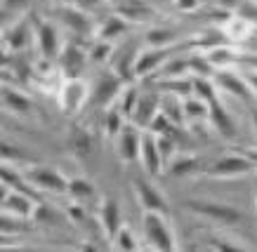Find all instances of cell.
I'll return each instance as SVG.
<instances>
[{
    "instance_id": "obj_21",
    "label": "cell",
    "mask_w": 257,
    "mask_h": 252,
    "mask_svg": "<svg viewBox=\"0 0 257 252\" xmlns=\"http://www.w3.org/2000/svg\"><path fill=\"white\" fill-rule=\"evenodd\" d=\"M127 26H130V22L127 19H123V17H109L104 24L99 26V40H116L118 36H123L125 31H127Z\"/></svg>"
},
{
    "instance_id": "obj_20",
    "label": "cell",
    "mask_w": 257,
    "mask_h": 252,
    "mask_svg": "<svg viewBox=\"0 0 257 252\" xmlns=\"http://www.w3.org/2000/svg\"><path fill=\"white\" fill-rule=\"evenodd\" d=\"M201 170V160L196 156H179V158H172L170 165H168V172L172 177H189Z\"/></svg>"
},
{
    "instance_id": "obj_16",
    "label": "cell",
    "mask_w": 257,
    "mask_h": 252,
    "mask_svg": "<svg viewBox=\"0 0 257 252\" xmlns=\"http://www.w3.org/2000/svg\"><path fill=\"white\" fill-rule=\"evenodd\" d=\"M217 87H222V90H226V92H231L234 97H241V99H250V87L245 80H241L238 76H234V73L224 71V69H219L217 73H215V80H212Z\"/></svg>"
},
{
    "instance_id": "obj_1",
    "label": "cell",
    "mask_w": 257,
    "mask_h": 252,
    "mask_svg": "<svg viewBox=\"0 0 257 252\" xmlns=\"http://www.w3.org/2000/svg\"><path fill=\"white\" fill-rule=\"evenodd\" d=\"M142 228H144V238H147V243L151 247H156V250H175L177 247L175 231H172L165 212L144 210V214H142Z\"/></svg>"
},
{
    "instance_id": "obj_25",
    "label": "cell",
    "mask_w": 257,
    "mask_h": 252,
    "mask_svg": "<svg viewBox=\"0 0 257 252\" xmlns=\"http://www.w3.org/2000/svg\"><path fill=\"white\" fill-rule=\"evenodd\" d=\"M191 90L196 92V97H201L203 102H217V92H215V85H212V80H208L205 76H194L191 78Z\"/></svg>"
},
{
    "instance_id": "obj_26",
    "label": "cell",
    "mask_w": 257,
    "mask_h": 252,
    "mask_svg": "<svg viewBox=\"0 0 257 252\" xmlns=\"http://www.w3.org/2000/svg\"><path fill=\"white\" fill-rule=\"evenodd\" d=\"M205 59H208V64H210V66L224 69L226 64L234 62L236 55L229 48H226V45H217V48H212V50H208V52H205Z\"/></svg>"
},
{
    "instance_id": "obj_5",
    "label": "cell",
    "mask_w": 257,
    "mask_h": 252,
    "mask_svg": "<svg viewBox=\"0 0 257 252\" xmlns=\"http://www.w3.org/2000/svg\"><path fill=\"white\" fill-rule=\"evenodd\" d=\"M170 55H172L170 45H161V48L154 45V48H149V50H144V52H140V55H135L133 76L135 78H144L149 73H154L156 69H161V66L168 64Z\"/></svg>"
},
{
    "instance_id": "obj_35",
    "label": "cell",
    "mask_w": 257,
    "mask_h": 252,
    "mask_svg": "<svg viewBox=\"0 0 257 252\" xmlns=\"http://www.w3.org/2000/svg\"><path fill=\"white\" fill-rule=\"evenodd\" d=\"M66 214H69L73 221H85V207L80 203H71L69 207H66Z\"/></svg>"
},
{
    "instance_id": "obj_19",
    "label": "cell",
    "mask_w": 257,
    "mask_h": 252,
    "mask_svg": "<svg viewBox=\"0 0 257 252\" xmlns=\"http://www.w3.org/2000/svg\"><path fill=\"white\" fill-rule=\"evenodd\" d=\"M31 38H33L31 26L26 24V22H22V24H17L15 29H10L3 43H5V48H10V50H24Z\"/></svg>"
},
{
    "instance_id": "obj_23",
    "label": "cell",
    "mask_w": 257,
    "mask_h": 252,
    "mask_svg": "<svg viewBox=\"0 0 257 252\" xmlns=\"http://www.w3.org/2000/svg\"><path fill=\"white\" fill-rule=\"evenodd\" d=\"M69 144H71V149H73V153L80 158H87L90 151H92V137H90L85 130H80V127H76V130L71 132Z\"/></svg>"
},
{
    "instance_id": "obj_33",
    "label": "cell",
    "mask_w": 257,
    "mask_h": 252,
    "mask_svg": "<svg viewBox=\"0 0 257 252\" xmlns=\"http://www.w3.org/2000/svg\"><path fill=\"white\" fill-rule=\"evenodd\" d=\"M226 36H229V40H241L243 36H248V22L245 19L231 22V26H226Z\"/></svg>"
},
{
    "instance_id": "obj_10",
    "label": "cell",
    "mask_w": 257,
    "mask_h": 252,
    "mask_svg": "<svg viewBox=\"0 0 257 252\" xmlns=\"http://www.w3.org/2000/svg\"><path fill=\"white\" fill-rule=\"evenodd\" d=\"M140 160L147 174H158L163 170V156L158 151L156 144V134H142V144H140Z\"/></svg>"
},
{
    "instance_id": "obj_30",
    "label": "cell",
    "mask_w": 257,
    "mask_h": 252,
    "mask_svg": "<svg viewBox=\"0 0 257 252\" xmlns=\"http://www.w3.org/2000/svg\"><path fill=\"white\" fill-rule=\"evenodd\" d=\"M111 245H116L120 250H137V238L133 236V231L127 226H120L116 231V236L111 240Z\"/></svg>"
},
{
    "instance_id": "obj_32",
    "label": "cell",
    "mask_w": 257,
    "mask_h": 252,
    "mask_svg": "<svg viewBox=\"0 0 257 252\" xmlns=\"http://www.w3.org/2000/svg\"><path fill=\"white\" fill-rule=\"evenodd\" d=\"M147 40L151 43V45H156V48H161V45H170V43H172V31H165V29H154V31L147 36Z\"/></svg>"
},
{
    "instance_id": "obj_18",
    "label": "cell",
    "mask_w": 257,
    "mask_h": 252,
    "mask_svg": "<svg viewBox=\"0 0 257 252\" xmlns=\"http://www.w3.org/2000/svg\"><path fill=\"white\" fill-rule=\"evenodd\" d=\"M154 113H156V97H137V104H135L130 118H133L135 125L144 127L154 118Z\"/></svg>"
},
{
    "instance_id": "obj_42",
    "label": "cell",
    "mask_w": 257,
    "mask_h": 252,
    "mask_svg": "<svg viewBox=\"0 0 257 252\" xmlns=\"http://www.w3.org/2000/svg\"><path fill=\"white\" fill-rule=\"evenodd\" d=\"M255 203H257V189H255Z\"/></svg>"
},
{
    "instance_id": "obj_40",
    "label": "cell",
    "mask_w": 257,
    "mask_h": 252,
    "mask_svg": "<svg viewBox=\"0 0 257 252\" xmlns=\"http://www.w3.org/2000/svg\"><path fill=\"white\" fill-rule=\"evenodd\" d=\"M250 116H252V123H255V130H257V106L250 109Z\"/></svg>"
},
{
    "instance_id": "obj_12",
    "label": "cell",
    "mask_w": 257,
    "mask_h": 252,
    "mask_svg": "<svg viewBox=\"0 0 257 252\" xmlns=\"http://www.w3.org/2000/svg\"><path fill=\"white\" fill-rule=\"evenodd\" d=\"M118 137V153L125 163H133L140 158V144H142V134L135 125H123V130L116 134Z\"/></svg>"
},
{
    "instance_id": "obj_3",
    "label": "cell",
    "mask_w": 257,
    "mask_h": 252,
    "mask_svg": "<svg viewBox=\"0 0 257 252\" xmlns=\"http://www.w3.org/2000/svg\"><path fill=\"white\" fill-rule=\"evenodd\" d=\"M257 167L245 153H224L219 156L212 165H208L205 174L212 179H236V177H245L252 174Z\"/></svg>"
},
{
    "instance_id": "obj_24",
    "label": "cell",
    "mask_w": 257,
    "mask_h": 252,
    "mask_svg": "<svg viewBox=\"0 0 257 252\" xmlns=\"http://www.w3.org/2000/svg\"><path fill=\"white\" fill-rule=\"evenodd\" d=\"M66 193H69L73 200H87V198H92L97 191H94V186L87 179H83V177H76V179H69Z\"/></svg>"
},
{
    "instance_id": "obj_37",
    "label": "cell",
    "mask_w": 257,
    "mask_h": 252,
    "mask_svg": "<svg viewBox=\"0 0 257 252\" xmlns=\"http://www.w3.org/2000/svg\"><path fill=\"white\" fill-rule=\"evenodd\" d=\"M8 193H10V186H8V184H3V181H0V205L5 203V198H8Z\"/></svg>"
},
{
    "instance_id": "obj_27",
    "label": "cell",
    "mask_w": 257,
    "mask_h": 252,
    "mask_svg": "<svg viewBox=\"0 0 257 252\" xmlns=\"http://www.w3.org/2000/svg\"><path fill=\"white\" fill-rule=\"evenodd\" d=\"M83 59H85V55L83 52H78V48H73V45H66L64 50H59V62L64 64V69L66 71H76V69H80V64H83Z\"/></svg>"
},
{
    "instance_id": "obj_28",
    "label": "cell",
    "mask_w": 257,
    "mask_h": 252,
    "mask_svg": "<svg viewBox=\"0 0 257 252\" xmlns=\"http://www.w3.org/2000/svg\"><path fill=\"white\" fill-rule=\"evenodd\" d=\"M26 228V221H24V217H17V214L12 212H0V233H5V236H15V233H19V231H24Z\"/></svg>"
},
{
    "instance_id": "obj_22",
    "label": "cell",
    "mask_w": 257,
    "mask_h": 252,
    "mask_svg": "<svg viewBox=\"0 0 257 252\" xmlns=\"http://www.w3.org/2000/svg\"><path fill=\"white\" fill-rule=\"evenodd\" d=\"M0 97H3V102L8 104L12 111H17V113H29V111H31V102H29V97L22 95V92H17V90L3 87V90H0Z\"/></svg>"
},
{
    "instance_id": "obj_9",
    "label": "cell",
    "mask_w": 257,
    "mask_h": 252,
    "mask_svg": "<svg viewBox=\"0 0 257 252\" xmlns=\"http://www.w3.org/2000/svg\"><path fill=\"white\" fill-rule=\"evenodd\" d=\"M99 226H101V231H104V236H106L109 243L113 240L118 228L123 226V221H120V205L109 196H104L99 203Z\"/></svg>"
},
{
    "instance_id": "obj_34",
    "label": "cell",
    "mask_w": 257,
    "mask_h": 252,
    "mask_svg": "<svg viewBox=\"0 0 257 252\" xmlns=\"http://www.w3.org/2000/svg\"><path fill=\"white\" fill-rule=\"evenodd\" d=\"M111 52H113V50H111L109 43H106V40H99V43H97V45L90 50V59H94V62H104V59H106Z\"/></svg>"
},
{
    "instance_id": "obj_7",
    "label": "cell",
    "mask_w": 257,
    "mask_h": 252,
    "mask_svg": "<svg viewBox=\"0 0 257 252\" xmlns=\"http://www.w3.org/2000/svg\"><path fill=\"white\" fill-rule=\"evenodd\" d=\"M87 99V85L78 78H71L62 85V92H59V106H62L64 113H76V111L85 104Z\"/></svg>"
},
{
    "instance_id": "obj_17",
    "label": "cell",
    "mask_w": 257,
    "mask_h": 252,
    "mask_svg": "<svg viewBox=\"0 0 257 252\" xmlns=\"http://www.w3.org/2000/svg\"><path fill=\"white\" fill-rule=\"evenodd\" d=\"M208 109H210V104L203 102L201 97H191L189 92L187 97H182V102H179V111H182V116H187L191 120H203L208 118Z\"/></svg>"
},
{
    "instance_id": "obj_38",
    "label": "cell",
    "mask_w": 257,
    "mask_h": 252,
    "mask_svg": "<svg viewBox=\"0 0 257 252\" xmlns=\"http://www.w3.org/2000/svg\"><path fill=\"white\" fill-rule=\"evenodd\" d=\"M243 153H245V156H248L250 160L255 163V167H257V149H248V151H243Z\"/></svg>"
},
{
    "instance_id": "obj_36",
    "label": "cell",
    "mask_w": 257,
    "mask_h": 252,
    "mask_svg": "<svg viewBox=\"0 0 257 252\" xmlns=\"http://www.w3.org/2000/svg\"><path fill=\"white\" fill-rule=\"evenodd\" d=\"M245 83H248L250 90H255V92H257V71H250L248 78H245Z\"/></svg>"
},
{
    "instance_id": "obj_6",
    "label": "cell",
    "mask_w": 257,
    "mask_h": 252,
    "mask_svg": "<svg viewBox=\"0 0 257 252\" xmlns=\"http://www.w3.org/2000/svg\"><path fill=\"white\" fill-rule=\"evenodd\" d=\"M135 196L140 200L142 210H156V212H168V200L163 198L161 189H158L154 181L144 179V177H137L133 181Z\"/></svg>"
},
{
    "instance_id": "obj_14",
    "label": "cell",
    "mask_w": 257,
    "mask_h": 252,
    "mask_svg": "<svg viewBox=\"0 0 257 252\" xmlns=\"http://www.w3.org/2000/svg\"><path fill=\"white\" fill-rule=\"evenodd\" d=\"M36 198L29 196V193H22V191H12L10 189L8 198H5V210L12 214H17V217H24V219H29L33 214V207H36Z\"/></svg>"
},
{
    "instance_id": "obj_31",
    "label": "cell",
    "mask_w": 257,
    "mask_h": 252,
    "mask_svg": "<svg viewBox=\"0 0 257 252\" xmlns=\"http://www.w3.org/2000/svg\"><path fill=\"white\" fill-rule=\"evenodd\" d=\"M24 153L19 146H12V144H8V142H0V163H19V160H24Z\"/></svg>"
},
{
    "instance_id": "obj_8",
    "label": "cell",
    "mask_w": 257,
    "mask_h": 252,
    "mask_svg": "<svg viewBox=\"0 0 257 252\" xmlns=\"http://www.w3.org/2000/svg\"><path fill=\"white\" fill-rule=\"evenodd\" d=\"M120 90H123V78L116 71L101 73V78L97 80V90H94V104L97 106H111L116 102Z\"/></svg>"
},
{
    "instance_id": "obj_15",
    "label": "cell",
    "mask_w": 257,
    "mask_h": 252,
    "mask_svg": "<svg viewBox=\"0 0 257 252\" xmlns=\"http://www.w3.org/2000/svg\"><path fill=\"white\" fill-rule=\"evenodd\" d=\"M208 120H210L212 127H215L219 134H224V137H234V134H236L234 118H231V113L222 106V102H219V99L210 104V109H208Z\"/></svg>"
},
{
    "instance_id": "obj_11",
    "label": "cell",
    "mask_w": 257,
    "mask_h": 252,
    "mask_svg": "<svg viewBox=\"0 0 257 252\" xmlns=\"http://www.w3.org/2000/svg\"><path fill=\"white\" fill-rule=\"evenodd\" d=\"M33 36H36V40H38L40 55L45 57V59H55V57H59V31L55 29V24L40 22V24L36 26Z\"/></svg>"
},
{
    "instance_id": "obj_41",
    "label": "cell",
    "mask_w": 257,
    "mask_h": 252,
    "mask_svg": "<svg viewBox=\"0 0 257 252\" xmlns=\"http://www.w3.org/2000/svg\"><path fill=\"white\" fill-rule=\"evenodd\" d=\"M3 24H5V12L0 10V29H3Z\"/></svg>"
},
{
    "instance_id": "obj_39",
    "label": "cell",
    "mask_w": 257,
    "mask_h": 252,
    "mask_svg": "<svg viewBox=\"0 0 257 252\" xmlns=\"http://www.w3.org/2000/svg\"><path fill=\"white\" fill-rule=\"evenodd\" d=\"M0 64H5V43L0 40Z\"/></svg>"
},
{
    "instance_id": "obj_13",
    "label": "cell",
    "mask_w": 257,
    "mask_h": 252,
    "mask_svg": "<svg viewBox=\"0 0 257 252\" xmlns=\"http://www.w3.org/2000/svg\"><path fill=\"white\" fill-rule=\"evenodd\" d=\"M55 17L64 26H69L71 31H76V33H90V29H92L85 12H80L78 8H71V5H59L55 10Z\"/></svg>"
},
{
    "instance_id": "obj_2",
    "label": "cell",
    "mask_w": 257,
    "mask_h": 252,
    "mask_svg": "<svg viewBox=\"0 0 257 252\" xmlns=\"http://www.w3.org/2000/svg\"><path fill=\"white\" fill-rule=\"evenodd\" d=\"M22 174L33 189L45 191V193L64 196L66 186H69V177H64V172H59V170H55L50 165H26L22 170Z\"/></svg>"
},
{
    "instance_id": "obj_29",
    "label": "cell",
    "mask_w": 257,
    "mask_h": 252,
    "mask_svg": "<svg viewBox=\"0 0 257 252\" xmlns=\"http://www.w3.org/2000/svg\"><path fill=\"white\" fill-rule=\"evenodd\" d=\"M123 118H125V116L116 109V106H113V109H109L106 118H104V132L109 134V137H116V134L123 130V125H125Z\"/></svg>"
},
{
    "instance_id": "obj_4",
    "label": "cell",
    "mask_w": 257,
    "mask_h": 252,
    "mask_svg": "<svg viewBox=\"0 0 257 252\" xmlns=\"http://www.w3.org/2000/svg\"><path fill=\"white\" fill-rule=\"evenodd\" d=\"M187 210L191 212L201 214L205 219H212V221H219V224H229V226H234L238 221L243 219V214L238 207L234 205H226V203H210V200H187L184 203Z\"/></svg>"
}]
</instances>
